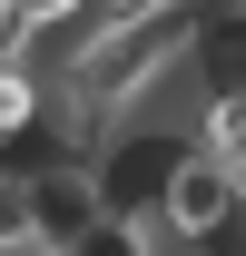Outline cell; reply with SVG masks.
I'll return each mask as SVG.
<instances>
[{"mask_svg": "<svg viewBox=\"0 0 246 256\" xmlns=\"http://www.w3.org/2000/svg\"><path fill=\"white\" fill-rule=\"evenodd\" d=\"M60 256H148V246H138V226H128L118 217V207H98V217L89 226H79V236H69V246Z\"/></svg>", "mask_w": 246, "mask_h": 256, "instance_id": "2", "label": "cell"}, {"mask_svg": "<svg viewBox=\"0 0 246 256\" xmlns=\"http://www.w3.org/2000/svg\"><path fill=\"white\" fill-rule=\"evenodd\" d=\"M236 197H246V168L226 158V148H187V158L168 168V188H158V217H168V236L207 246V236L236 226Z\"/></svg>", "mask_w": 246, "mask_h": 256, "instance_id": "1", "label": "cell"}, {"mask_svg": "<svg viewBox=\"0 0 246 256\" xmlns=\"http://www.w3.org/2000/svg\"><path fill=\"white\" fill-rule=\"evenodd\" d=\"M40 118V79H30V60H0V138L10 128H30Z\"/></svg>", "mask_w": 246, "mask_h": 256, "instance_id": "3", "label": "cell"}]
</instances>
